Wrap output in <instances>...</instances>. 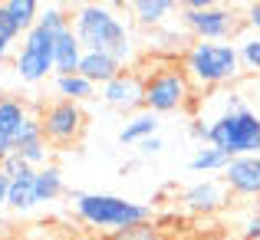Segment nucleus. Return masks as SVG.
<instances>
[{"label": "nucleus", "instance_id": "obj_1", "mask_svg": "<svg viewBox=\"0 0 260 240\" xmlns=\"http://www.w3.org/2000/svg\"><path fill=\"white\" fill-rule=\"evenodd\" d=\"M73 33L83 43V50L92 53H112L122 66L132 63L135 40L132 30L122 23V17L106 4H83L73 13Z\"/></svg>", "mask_w": 260, "mask_h": 240}, {"label": "nucleus", "instance_id": "obj_2", "mask_svg": "<svg viewBox=\"0 0 260 240\" xmlns=\"http://www.w3.org/2000/svg\"><path fill=\"white\" fill-rule=\"evenodd\" d=\"M208 145L221 148L228 158L260 155V112L231 92L221 112L208 119Z\"/></svg>", "mask_w": 260, "mask_h": 240}, {"label": "nucleus", "instance_id": "obj_3", "mask_svg": "<svg viewBox=\"0 0 260 240\" xmlns=\"http://www.w3.org/2000/svg\"><path fill=\"white\" fill-rule=\"evenodd\" d=\"M73 211L86 227L109 234V237L152 221L148 204L128 201V197H119V194H99V191H76L73 194Z\"/></svg>", "mask_w": 260, "mask_h": 240}, {"label": "nucleus", "instance_id": "obj_4", "mask_svg": "<svg viewBox=\"0 0 260 240\" xmlns=\"http://www.w3.org/2000/svg\"><path fill=\"white\" fill-rule=\"evenodd\" d=\"M181 70L194 89H217L241 79V56L231 40L211 43V40H194L181 56Z\"/></svg>", "mask_w": 260, "mask_h": 240}, {"label": "nucleus", "instance_id": "obj_5", "mask_svg": "<svg viewBox=\"0 0 260 240\" xmlns=\"http://www.w3.org/2000/svg\"><path fill=\"white\" fill-rule=\"evenodd\" d=\"M194 99V86L188 82L181 66H165L158 73L145 76V109L155 115L181 112L188 109V102Z\"/></svg>", "mask_w": 260, "mask_h": 240}, {"label": "nucleus", "instance_id": "obj_6", "mask_svg": "<svg viewBox=\"0 0 260 240\" xmlns=\"http://www.w3.org/2000/svg\"><path fill=\"white\" fill-rule=\"evenodd\" d=\"M53 40L56 37L40 23L23 33L20 50L13 56V73L23 86H37L46 76H53Z\"/></svg>", "mask_w": 260, "mask_h": 240}, {"label": "nucleus", "instance_id": "obj_7", "mask_svg": "<svg viewBox=\"0 0 260 240\" xmlns=\"http://www.w3.org/2000/svg\"><path fill=\"white\" fill-rule=\"evenodd\" d=\"M40 125H43L46 145H73L86 132V112L79 102L56 99L40 112Z\"/></svg>", "mask_w": 260, "mask_h": 240}, {"label": "nucleus", "instance_id": "obj_8", "mask_svg": "<svg viewBox=\"0 0 260 240\" xmlns=\"http://www.w3.org/2000/svg\"><path fill=\"white\" fill-rule=\"evenodd\" d=\"M181 26L194 40H211L224 43L237 30V10L234 7H211V10H181Z\"/></svg>", "mask_w": 260, "mask_h": 240}, {"label": "nucleus", "instance_id": "obj_9", "mask_svg": "<svg viewBox=\"0 0 260 240\" xmlns=\"http://www.w3.org/2000/svg\"><path fill=\"white\" fill-rule=\"evenodd\" d=\"M99 95H102V102H106L109 109L135 115V112L145 109V79H142L139 73H132V70H122L112 82L99 86Z\"/></svg>", "mask_w": 260, "mask_h": 240}, {"label": "nucleus", "instance_id": "obj_10", "mask_svg": "<svg viewBox=\"0 0 260 240\" xmlns=\"http://www.w3.org/2000/svg\"><path fill=\"white\" fill-rule=\"evenodd\" d=\"M228 204V188L221 178H201L181 191V208L191 214H217Z\"/></svg>", "mask_w": 260, "mask_h": 240}, {"label": "nucleus", "instance_id": "obj_11", "mask_svg": "<svg viewBox=\"0 0 260 240\" xmlns=\"http://www.w3.org/2000/svg\"><path fill=\"white\" fill-rule=\"evenodd\" d=\"M224 188L237 197H260V155H241L231 158L221 175Z\"/></svg>", "mask_w": 260, "mask_h": 240}, {"label": "nucleus", "instance_id": "obj_12", "mask_svg": "<svg viewBox=\"0 0 260 240\" xmlns=\"http://www.w3.org/2000/svg\"><path fill=\"white\" fill-rule=\"evenodd\" d=\"M83 43L73 33V23L66 26L63 33H56L53 40V76H73L79 73V59H83Z\"/></svg>", "mask_w": 260, "mask_h": 240}, {"label": "nucleus", "instance_id": "obj_13", "mask_svg": "<svg viewBox=\"0 0 260 240\" xmlns=\"http://www.w3.org/2000/svg\"><path fill=\"white\" fill-rule=\"evenodd\" d=\"M122 70H125V66H122L112 53H92V50H86L83 59H79V76H86L95 89L106 86V82H112Z\"/></svg>", "mask_w": 260, "mask_h": 240}, {"label": "nucleus", "instance_id": "obj_14", "mask_svg": "<svg viewBox=\"0 0 260 240\" xmlns=\"http://www.w3.org/2000/svg\"><path fill=\"white\" fill-rule=\"evenodd\" d=\"M152 135H158V115L148 112V109L128 115V122L119 128V142L122 145H142V142L152 139Z\"/></svg>", "mask_w": 260, "mask_h": 240}, {"label": "nucleus", "instance_id": "obj_15", "mask_svg": "<svg viewBox=\"0 0 260 240\" xmlns=\"http://www.w3.org/2000/svg\"><path fill=\"white\" fill-rule=\"evenodd\" d=\"M128 10H132L135 23L145 26V30H158L168 20V13L175 10L172 0H128Z\"/></svg>", "mask_w": 260, "mask_h": 240}, {"label": "nucleus", "instance_id": "obj_16", "mask_svg": "<svg viewBox=\"0 0 260 240\" xmlns=\"http://www.w3.org/2000/svg\"><path fill=\"white\" fill-rule=\"evenodd\" d=\"M26 119H30V109L23 99H13V95L0 99V139L13 142V135L26 125Z\"/></svg>", "mask_w": 260, "mask_h": 240}, {"label": "nucleus", "instance_id": "obj_17", "mask_svg": "<svg viewBox=\"0 0 260 240\" xmlns=\"http://www.w3.org/2000/svg\"><path fill=\"white\" fill-rule=\"evenodd\" d=\"M33 188H37V201L40 204L56 201V197L66 191L63 171H59L56 164H43V168H37V171H33Z\"/></svg>", "mask_w": 260, "mask_h": 240}, {"label": "nucleus", "instance_id": "obj_18", "mask_svg": "<svg viewBox=\"0 0 260 240\" xmlns=\"http://www.w3.org/2000/svg\"><path fill=\"white\" fill-rule=\"evenodd\" d=\"M228 164H231V158L221 152V148L201 145V148H194V155H191L188 171H194V175H224Z\"/></svg>", "mask_w": 260, "mask_h": 240}, {"label": "nucleus", "instance_id": "obj_19", "mask_svg": "<svg viewBox=\"0 0 260 240\" xmlns=\"http://www.w3.org/2000/svg\"><path fill=\"white\" fill-rule=\"evenodd\" d=\"M7 208L17 211V214H26V211L40 208V201H37V188H33V171H30V175H23V178H13V181H10Z\"/></svg>", "mask_w": 260, "mask_h": 240}, {"label": "nucleus", "instance_id": "obj_20", "mask_svg": "<svg viewBox=\"0 0 260 240\" xmlns=\"http://www.w3.org/2000/svg\"><path fill=\"white\" fill-rule=\"evenodd\" d=\"M53 86H56V95H59V99L79 102V106L95 95V86L86 76H79V73H73V76H56V79H53Z\"/></svg>", "mask_w": 260, "mask_h": 240}, {"label": "nucleus", "instance_id": "obj_21", "mask_svg": "<svg viewBox=\"0 0 260 240\" xmlns=\"http://www.w3.org/2000/svg\"><path fill=\"white\" fill-rule=\"evenodd\" d=\"M4 10L13 17V23L20 26V33H26V30H33L37 26V20H40V0H7L4 4Z\"/></svg>", "mask_w": 260, "mask_h": 240}, {"label": "nucleus", "instance_id": "obj_22", "mask_svg": "<svg viewBox=\"0 0 260 240\" xmlns=\"http://www.w3.org/2000/svg\"><path fill=\"white\" fill-rule=\"evenodd\" d=\"M237 56H241V70L244 73H254L260 76V33H244V37H237Z\"/></svg>", "mask_w": 260, "mask_h": 240}, {"label": "nucleus", "instance_id": "obj_23", "mask_svg": "<svg viewBox=\"0 0 260 240\" xmlns=\"http://www.w3.org/2000/svg\"><path fill=\"white\" fill-rule=\"evenodd\" d=\"M37 142H46L43 139V125H40V115H30V119H26V125L13 135L10 152H20V148H26V145H37Z\"/></svg>", "mask_w": 260, "mask_h": 240}, {"label": "nucleus", "instance_id": "obj_24", "mask_svg": "<svg viewBox=\"0 0 260 240\" xmlns=\"http://www.w3.org/2000/svg\"><path fill=\"white\" fill-rule=\"evenodd\" d=\"M20 37H23V33H20V26L13 23V17L4 10V7H0V59L13 50V43H17Z\"/></svg>", "mask_w": 260, "mask_h": 240}, {"label": "nucleus", "instance_id": "obj_25", "mask_svg": "<svg viewBox=\"0 0 260 240\" xmlns=\"http://www.w3.org/2000/svg\"><path fill=\"white\" fill-rule=\"evenodd\" d=\"M109 240H168L165 237V230L158 227V224H139V227H128V230H122V234H112Z\"/></svg>", "mask_w": 260, "mask_h": 240}, {"label": "nucleus", "instance_id": "obj_26", "mask_svg": "<svg viewBox=\"0 0 260 240\" xmlns=\"http://www.w3.org/2000/svg\"><path fill=\"white\" fill-rule=\"evenodd\" d=\"M37 23H40V26H46V30H50L53 37H56V33H63L66 26L73 23V20L66 17V13L59 10L56 4H50V7H43V10H40V20H37Z\"/></svg>", "mask_w": 260, "mask_h": 240}, {"label": "nucleus", "instance_id": "obj_27", "mask_svg": "<svg viewBox=\"0 0 260 240\" xmlns=\"http://www.w3.org/2000/svg\"><path fill=\"white\" fill-rule=\"evenodd\" d=\"M13 155H20V158L30 164V168H43L50 148H46V142H37V145H26V148H20V152H13Z\"/></svg>", "mask_w": 260, "mask_h": 240}, {"label": "nucleus", "instance_id": "obj_28", "mask_svg": "<svg viewBox=\"0 0 260 240\" xmlns=\"http://www.w3.org/2000/svg\"><path fill=\"white\" fill-rule=\"evenodd\" d=\"M0 171H4V175L13 181V178H23V175H30V171H37V168H30V164L20 158V155H13V152H10L4 161H0Z\"/></svg>", "mask_w": 260, "mask_h": 240}, {"label": "nucleus", "instance_id": "obj_29", "mask_svg": "<svg viewBox=\"0 0 260 240\" xmlns=\"http://www.w3.org/2000/svg\"><path fill=\"white\" fill-rule=\"evenodd\" d=\"M244 23H247V30L260 33V0H250L247 10H244Z\"/></svg>", "mask_w": 260, "mask_h": 240}, {"label": "nucleus", "instance_id": "obj_30", "mask_svg": "<svg viewBox=\"0 0 260 240\" xmlns=\"http://www.w3.org/2000/svg\"><path fill=\"white\" fill-rule=\"evenodd\" d=\"M228 0H181V10H211V7H224Z\"/></svg>", "mask_w": 260, "mask_h": 240}, {"label": "nucleus", "instance_id": "obj_31", "mask_svg": "<svg viewBox=\"0 0 260 240\" xmlns=\"http://www.w3.org/2000/svg\"><path fill=\"white\" fill-rule=\"evenodd\" d=\"M188 132H191V139H198L201 145H208V122L194 119V122H191V128H188Z\"/></svg>", "mask_w": 260, "mask_h": 240}, {"label": "nucleus", "instance_id": "obj_32", "mask_svg": "<svg viewBox=\"0 0 260 240\" xmlns=\"http://www.w3.org/2000/svg\"><path fill=\"white\" fill-rule=\"evenodd\" d=\"M139 148H142V155H158L161 148H165V142H161L158 135H152V139H145V142H142Z\"/></svg>", "mask_w": 260, "mask_h": 240}, {"label": "nucleus", "instance_id": "obj_33", "mask_svg": "<svg viewBox=\"0 0 260 240\" xmlns=\"http://www.w3.org/2000/svg\"><path fill=\"white\" fill-rule=\"evenodd\" d=\"M244 237H247V240H260V214L247 217V224H244Z\"/></svg>", "mask_w": 260, "mask_h": 240}, {"label": "nucleus", "instance_id": "obj_34", "mask_svg": "<svg viewBox=\"0 0 260 240\" xmlns=\"http://www.w3.org/2000/svg\"><path fill=\"white\" fill-rule=\"evenodd\" d=\"M7 194H10V178L0 171V208H7Z\"/></svg>", "mask_w": 260, "mask_h": 240}, {"label": "nucleus", "instance_id": "obj_35", "mask_svg": "<svg viewBox=\"0 0 260 240\" xmlns=\"http://www.w3.org/2000/svg\"><path fill=\"white\" fill-rule=\"evenodd\" d=\"M7 155H10V142H7V139H0V161H4Z\"/></svg>", "mask_w": 260, "mask_h": 240}, {"label": "nucleus", "instance_id": "obj_36", "mask_svg": "<svg viewBox=\"0 0 260 240\" xmlns=\"http://www.w3.org/2000/svg\"><path fill=\"white\" fill-rule=\"evenodd\" d=\"M172 4H175V7H178V4H181V0H172Z\"/></svg>", "mask_w": 260, "mask_h": 240}, {"label": "nucleus", "instance_id": "obj_37", "mask_svg": "<svg viewBox=\"0 0 260 240\" xmlns=\"http://www.w3.org/2000/svg\"><path fill=\"white\" fill-rule=\"evenodd\" d=\"M4 4H7V0H0V7H4Z\"/></svg>", "mask_w": 260, "mask_h": 240}, {"label": "nucleus", "instance_id": "obj_38", "mask_svg": "<svg viewBox=\"0 0 260 240\" xmlns=\"http://www.w3.org/2000/svg\"><path fill=\"white\" fill-rule=\"evenodd\" d=\"M0 63H4V59H0Z\"/></svg>", "mask_w": 260, "mask_h": 240}]
</instances>
